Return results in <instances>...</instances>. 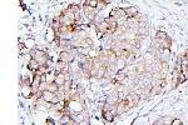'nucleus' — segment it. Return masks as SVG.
Wrapping results in <instances>:
<instances>
[{
    "label": "nucleus",
    "instance_id": "f257e3e1",
    "mask_svg": "<svg viewBox=\"0 0 188 125\" xmlns=\"http://www.w3.org/2000/svg\"><path fill=\"white\" fill-rule=\"evenodd\" d=\"M74 59H75V56L73 55V53L72 52H65V50H63V52L59 54V58H58V60H60V61H63L65 64L73 63Z\"/></svg>",
    "mask_w": 188,
    "mask_h": 125
},
{
    "label": "nucleus",
    "instance_id": "f03ea898",
    "mask_svg": "<svg viewBox=\"0 0 188 125\" xmlns=\"http://www.w3.org/2000/svg\"><path fill=\"white\" fill-rule=\"evenodd\" d=\"M67 80H68V78H67V75H65L64 73H56L55 71V80H54V83L59 88H63L65 85V83H67Z\"/></svg>",
    "mask_w": 188,
    "mask_h": 125
},
{
    "label": "nucleus",
    "instance_id": "7ed1b4c3",
    "mask_svg": "<svg viewBox=\"0 0 188 125\" xmlns=\"http://www.w3.org/2000/svg\"><path fill=\"white\" fill-rule=\"evenodd\" d=\"M68 108L74 113H82L84 110V106L79 101H73V100H70L68 103Z\"/></svg>",
    "mask_w": 188,
    "mask_h": 125
},
{
    "label": "nucleus",
    "instance_id": "20e7f679",
    "mask_svg": "<svg viewBox=\"0 0 188 125\" xmlns=\"http://www.w3.org/2000/svg\"><path fill=\"white\" fill-rule=\"evenodd\" d=\"M125 99H127V101H128V106H129V109H130V108H133L134 105H137V104H138V101H139V99H140V96H139V94L132 93V94H129Z\"/></svg>",
    "mask_w": 188,
    "mask_h": 125
},
{
    "label": "nucleus",
    "instance_id": "39448f33",
    "mask_svg": "<svg viewBox=\"0 0 188 125\" xmlns=\"http://www.w3.org/2000/svg\"><path fill=\"white\" fill-rule=\"evenodd\" d=\"M97 33H100V34H108L109 33V24H108L107 20L102 21L100 24L97 25Z\"/></svg>",
    "mask_w": 188,
    "mask_h": 125
},
{
    "label": "nucleus",
    "instance_id": "423d86ee",
    "mask_svg": "<svg viewBox=\"0 0 188 125\" xmlns=\"http://www.w3.org/2000/svg\"><path fill=\"white\" fill-rule=\"evenodd\" d=\"M125 18H135L138 15V8L137 6H128L124 8Z\"/></svg>",
    "mask_w": 188,
    "mask_h": 125
},
{
    "label": "nucleus",
    "instance_id": "0eeeda50",
    "mask_svg": "<svg viewBox=\"0 0 188 125\" xmlns=\"http://www.w3.org/2000/svg\"><path fill=\"white\" fill-rule=\"evenodd\" d=\"M56 31L53 29V28L51 26H49L48 28V31H46V41H48V43H53V41H55V39H56Z\"/></svg>",
    "mask_w": 188,
    "mask_h": 125
},
{
    "label": "nucleus",
    "instance_id": "6e6552de",
    "mask_svg": "<svg viewBox=\"0 0 188 125\" xmlns=\"http://www.w3.org/2000/svg\"><path fill=\"white\" fill-rule=\"evenodd\" d=\"M39 66H40V64L38 63L35 59H30V60H29V63H28V69H29L30 71H33L34 74L38 71V69H39Z\"/></svg>",
    "mask_w": 188,
    "mask_h": 125
},
{
    "label": "nucleus",
    "instance_id": "1a4fd4ad",
    "mask_svg": "<svg viewBox=\"0 0 188 125\" xmlns=\"http://www.w3.org/2000/svg\"><path fill=\"white\" fill-rule=\"evenodd\" d=\"M21 94L24 95L25 98H33V95H34V93H33L31 86L24 85V86H21Z\"/></svg>",
    "mask_w": 188,
    "mask_h": 125
},
{
    "label": "nucleus",
    "instance_id": "9d476101",
    "mask_svg": "<svg viewBox=\"0 0 188 125\" xmlns=\"http://www.w3.org/2000/svg\"><path fill=\"white\" fill-rule=\"evenodd\" d=\"M103 118H104L107 121L112 123L113 119H114V114H113L110 110H103Z\"/></svg>",
    "mask_w": 188,
    "mask_h": 125
},
{
    "label": "nucleus",
    "instance_id": "9b49d317",
    "mask_svg": "<svg viewBox=\"0 0 188 125\" xmlns=\"http://www.w3.org/2000/svg\"><path fill=\"white\" fill-rule=\"evenodd\" d=\"M125 78H127V74L123 73V71H119V73L114 76V79H113V83H122V81L125 79Z\"/></svg>",
    "mask_w": 188,
    "mask_h": 125
},
{
    "label": "nucleus",
    "instance_id": "f8f14e48",
    "mask_svg": "<svg viewBox=\"0 0 188 125\" xmlns=\"http://www.w3.org/2000/svg\"><path fill=\"white\" fill-rule=\"evenodd\" d=\"M168 38V35L166 33H163V31H158V33L156 34V41L157 43H159V41H162V40H166Z\"/></svg>",
    "mask_w": 188,
    "mask_h": 125
},
{
    "label": "nucleus",
    "instance_id": "ddd939ff",
    "mask_svg": "<svg viewBox=\"0 0 188 125\" xmlns=\"http://www.w3.org/2000/svg\"><path fill=\"white\" fill-rule=\"evenodd\" d=\"M59 89H60V88L56 85L55 83H50V84H48V89H46V90H49L51 93H54V94H56V93L59 91Z\"/></svg>",
    "mask_w": 188,
    "mask_h": 125
},
{
    "label": "nucleus",
    "instance_id": "4468645a",
    "mask_svg": "<svg viewBox=\"0 0 188 125\" xmlns=\"http://www.w3.org/2000/svg\"><path fill=\"white\" fill-rule=\"evenodd\" d=\"M83 4H85V6H90L93 9H95L98 6V1H97V0H87V1H84Z\"/></svg>",
    "mask_w": 188,
    "mask_h": 125
},
{
    "label": "nucleus",
    "instance_id": "2eb2a0df",
    "mask_svg": "<svg viewBox=\"0 0 188 125\" xmlns=\"http://www.w3.org/2000/svg\"><path fill=\"white\" fill-rule=\"evenodd\" d=\"M156 86H159V88H163L164 85H166V79H159V80H157V83H156Z\"/></svg>",
    "mask_w": 188,
    "mask_h": 125
},
{
    "label": "nucleus",
    "instance_id": "dca6fc26",
    "mask_svg": "<svg viewBox=\"0 0 188 125\" xmlns=\"http://www.w3.org/2000/svg\"><path fill=\"white\" fill-rule=\"evenodd\" d=\"M182 68V74L186 76V79H188V65L186 66H181Z\"/></svg>",
    "mask_w": 188,
    "mask_h": 125
},
{
    "label": "nucleus",
    "instance_id": "f3484780",
    "mask_svg": "<svg viewBox=\"0 0 188 125\" xmlns=\"http://www.w3.org/2000/svg\"><path fill=\"white\" fill-rule=\"evenodd\" d=\"M107 4H108V1H98V9H103V8H104L105 5H107Z\"/></svg>",
    "mask_w": 188,
    "mask_h": 125
},
{
    "label": "nucleus",
    "instance_id": "a211bd4d",
    "mask_svg": "<svg viewBox=\"0 0 188 125\" xmlns=\"http://www.w3.org/2000/svg\"><path fill=\"white\" fill-rule=\"evenodd\" d=\"M171 125H182V121H181L179 119H173Z\"/></svg>",
    "mask_w": 188,
    "mask_h": 125
},
{
    "label": "nucleus",
    "instance_id": "6ab92c4d",
    "mask_svg": "<svg viewBox=\"0 0 188 125\" xmlns=\"http://www.w3.org/2000/svg\"><path fill=\"white\" fill-rule=\"evenodd\" d=\"M78 125H89V121H88V120H85V119H84V120H82V121L79 123Z\"/></svg>",
    "mask_w": 188,
    "mask_h": 125
},
{
    "label": "nucleus",
    "instance_id": "aec40b11",
    "mask_svg": "<svg viewBox=\"0 0 188 125\" xmlns=\"http://www.w3.org/2000/svg\"><path fill=\"white\" fill-rule=\"evenodd\" d=\"M46 125H54V123H53V120H50V119H48V120H46Z\"/></svg>",
    "mask_w": 188,
    "mask_h": 125
}]
</instances>
